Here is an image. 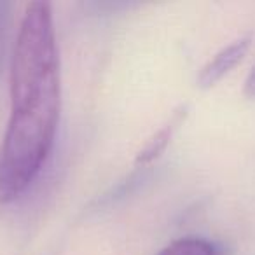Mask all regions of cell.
Segmentation results:
<instances>
[{
	"mask_svg": "<svg viewBox=\"0 0 255 255\" xmlns=\"http://www.w3.org/2000/svg\"><path fill=\"white\" fill-rule=\"evenodd\" d=\"M9 91L11 116L60 119V54L47 2L26 5L12 51Z\"/></svg>",
	"mask_w": 255,
	"mask_h": 255,
	"instance_id": "6da1fadb",
	"label": "cell"
},
{
	"mask_svg": "<svg viewBox=\"0 0 255 255\" xmlns=\"http://www.w3.org/2000/svg\"><path fill=\"white\" fill-rule=\"evenodd\" d=\"M252 46V37H240V39L233 40L231 44L224 46L220 51H217L208 61L201 67L198 74V82L199 88L208 89L212 86H215L222 77H226L245 56H247L248 49Z\"/></svg>",
	"mask_w": 255,
	"mask_h": 255,
	"instance_id": "7a4b0ae2",
	"label": "cell"
},
{
	"mask_svg": "<svg viewBox=\"0 0 255 255\" xmlns=\"http://www.w3.org/2000/svg\"><path fill=\"white\" fill-rule=\"evenodd\" d=\"M185 116H187V107H180L177 109L171 117L163 124V126L150 136L149 142L143 145V149L136 154V159H135V164L136 166H145V164H150L152 161H156L161 154L166 150V147L170 145L171 138L173 135L177 133V129L182 126L184 123Z\"/></svg>",
	"mask_w": 255,
	"mask_h": 255,
	"instance_id": "3957f363",
	"label": "cell"
},
{
	"mask_svg": "<svg viewBox=\"0 0 255 255\" xmlns=\"http://www.w3.org/2000/svg\"><path fill=\"white\" fill-rule=\"evenodd\" d=\"M157 255H224V250L220 245L206 238L187 236L171 241Z\"/></svg>",
	"mask_w": 255,
	"mask_h": 255,
	"instance_id": "277c9868",
	"label": "cell"
},
{
	"mask_svg": "<svg viewBox=\"0 0 255 255\" xmlns=\"http://www.w3.org/2000/svg\"><path fill=\"white\" fill-rule=\"evenodd\" d=\"M11 2L0 0V74L4 68L5 51H7V37H9V23H11Z\"/></svg>",
	"mask_w": 255,
	"mask_h": 255,
	"instance_id": "5b68a950",
	"label": "cell"
},
{
	"mask_svg": "<svg viewBox=\"0 0 255 255\" xmlns=\"http://www.w3.org/2000/svg\"><path fill=\"white\" fill-rule=\"evenodd\" d=\"M245 95L248 96V98H255V67L254 70L248 74L247 81H245Z\"/></svg>",
	"mask_w": 255,
	"mask_h": 255,
	"instance_id": "8992f818",
	"label": "cell"
}]
</instances>
